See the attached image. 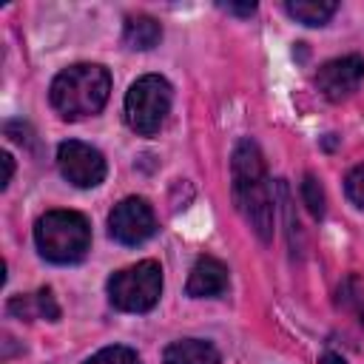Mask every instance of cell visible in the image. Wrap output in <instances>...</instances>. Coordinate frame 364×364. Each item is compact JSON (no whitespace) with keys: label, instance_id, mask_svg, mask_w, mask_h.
Masks as SVG:
<instances>
[{"label":"cell","instance_id":"cell-8","mask_svg":"<svg viewBox=\"0 0 364 364\" xmlns=\"http://www.w3.org/2000/svg\"><path fill=\"white\" fill-rule=\"evenodd\" d=\"M361 80H364V57H358V54L336 57V60L324 63V65L316 71V88H318L321 97H327L330 102L347 100L353 91H358Z\"/></svg>","mask_w":364,"mask_h":364},{"label":"cell","instance_id":"cell-3","mask_svg":"<svg viewBox=\"0 0 364 364\" xmlns=\"http://www.w3.org/2000/svg\"><path fill=\"white\" fill-rule=\"evenodd\" d=\"M34 242L43 259L54 264H74L91 247V228L77 210H48L34 225Z\"/></svg>","mask_w":364,"mask_h":364},{"label":"cell","instance_id":"cell-10","mask_svg":"<svg viewBox=\"0 0 364 364\" xmlns=\"http://www.w3.org/2000/svg\"><path fill=\"white\" fill-rule=\"evenodd\" d=\"M165 364H219V350L205 338H179L165 347Z\"/></svg>","mask_w":364,"mask_h":364},{"label":"cell","instance_id":"cell-9","mask_svg":"<svg viewBox=\"0 0 364 364\" xmlns=\"http://www.w3.org/2000/svg\"><path fill=\"white\" fill-rule=\"evenodd\" d=\"M188 296L191 299H213L228 290V267L213 256H199L188 276Z\"/></svg>","mask_w":364,"mask_h":364},{"label":"cell","instance_id":"cell-11","mask_svg":"<svg viewBox=\"0 0 364 364\" xmlns=\"http://www.w3.org/2000/svg\"><path fill=\"white\" fill-rule=\"evenodd\" d=\"M9 313L17 316V318H57L60 316V307L51 296V290H37L31 296H14L9 301Z\"/></svg>","mask_w":364,"mask_h":364},{"label":"cell","instance_id":"cell-12","mask_svg":"<svg viewBox=\"0 0 364 364\" xmlns=\"http://www.w3.org/2000/svg\"><path fill=\"white\" fill-rule=\"evenodd\" d=\"M159 37H162V28H159V23H156L154 17L136 14V17H128V20H125L122 40H125L128 48H134V51H148V48H154V46L159 43Z\"/></svg>","mask_w":364,"mask_h":364},{"label":"cell","instance_id":"cell-6","mask_svg":"<svg viewBox=\"0 0 364 364\" xmlns=\"http://www.w3.org/2000/svg\"><path fill=\"white\" fill-rule=\"evenodd\" d=\"M156 230L154 208L142 196H128L119 205H114L108 216V233L119 245H142Z\"/></svg>","mask_w":364,"mask_h":364},{"label":"cell","instance_id":"cell-18","mask_svg":"<svg viewBox=\"0 0 364 364\" xmlns=\"http://www.w3.org/2000/svg\"><path fill=\"white\" fill-rule=\"evenodd\" d=\"M0 159H3V179H0V188H6V185L11 182V173H14V159H11V154H3Z\"/></svg>","mask_w":364,"mask_h":364},{"label":"cell","instance_id":"cell-13","mask_svg":"<svg viewBox=\"0 0 364 364\" xmlns=\"http://www.w3.org/2000/svg\"><path fill=\"white\" fill-rule=\"evenodd\" d=\"M284 9L290 17H296L304 26H324L336 14L338 6L333 0H290Z\"/></svg>","mask_w":364,"mask_h":364},{"label":"cell","instance_id":"cell-19","mask_svg":"<svg viewBox=\"0 0 364 364\" xmlns=\"http://www.w3.org/2000/svg\"><path fill=\"white\" fill-rule=\"evenodd\" d=\"M321 364H347L341 355H336V353H324L321 355Z\"/></svg>","mask_w":364,"mask_h":364},{"label":"cell","instance_id":"cell-7","mask_svg":"<svg viewBox=\"0 0 364 364\" xmlns=\"http://www.w3.org/2000/svg\"><path fill=\"white\" fill-rule=\"evenodd\" d=\"M57 168L77 188H94L105 179L102 154L94 145L80 142V139H68L57 148Z\"/></svg>","mask_w":364,"mask_h":364},{"label":"cell","instance_id":"cell-15","mask_svg":"<svg viewBox=\"0 0 364 364\" xmlns=\"http://www.w3.org/2000/svg\"><path fill=\"white\" fill-rule=\"evenodd\" d=\"M301 196H304V205H307V210L318 219V216H324V191H321V185H318V179L316 176H304V182H301Z\"/></svg>","mask_w":364,"mask_h":364},{"label":"cell","instance_id":"cell-2","mask_svg":"<svg viewBox=\"0 0 364 364\" xmlns=\"http://www.w3.org/2000/svg\"><path fill=\"white\" fill-rule=\"evenodd\" d=\"M111 94V74L100 63H77L63 68L51 82V105L65 119H82L102 111Z\"/></svg>","mask_w":364,"mask_h":364},{"label":"cell","instance_id":"cell-17","mask_svg":"<svg viewBox=\"0 0 364 364\" xmlns=\"http://www.w3.org/2000/svg\"><path fill=\"white\" fill-rule=\"evenodd\" d=\"M222 9H225V11H230V14H242V17H250V14L256 11V6H253V3H245V6H236V3H222Z\"/></svg>","mask_w":364,"mask_h":364},{"label":"cell","instance_id":"cell-5","mask_svg":"<svg viewBox=\"0 0 364 364\" xmlns=\"http://www.w3.org/2000/svg\"><path fill=\"white\" fill-rule=\"evenodd\" d=\"M168 111H171V85L159 74L139 77L125 94V119L142 136L156 134L165 125Z\"/></svg>","mask_w":364,"mask_h":364},{"label":"cell","instance_id":"cell-4","mask_svg":"<svg viewBox=\"0 0 364 364\" xmlns=\"http://www.w3.org/2000/svg\"><path fill=\"white\" fill-rule=\"evenodd\" d=\"M159 293H162V267L154 259L122 267L108 279V299L117 310L125 313H148L159 301Z\"/></svg>","mask_w":364,"mask_h":364},{"label":"cell","instance_id":"cell-16","mask_svg":"<svg viewBox=\"0 0 364 364\" xmlns=\"http://www.w3.org/2000/svg\"><path fill=\"white\" fill-rule=\"evenodd\" d=\"M344 191H347V196H350L353 205L364 208V162L355 165V168L347 173V179H344Z\"/></svg>","mask_w":364,"mask_h":364},{"label":"cell","instance_id":"cell-1","mask_svg":"<svg viewBox=\"0 0 364 364\" xmlns=\"http://www.w3.org/2000/svg\"><path fill=\"white\" fill-rule=\"evenodd\" d=\"M230 191L236 210L245 216V222L253 228V233L262 242L273 239V222H276V208H273V191L264 168V156L253 139H242L233 148L230 156Z\"/></svg>","mask_w":364,"mask_h":364},{"label":"cell","instance_id":"cell-14","mask_svg":"<svg viewBox=\"0 0 364 364\" xmlns=\"http://www.w3.org/2000/svg\"><path fill=\"white\" fill-rule=\"evenodd\" d=\"M85 364H142V361L131 347L114 344V347H102L100 353H94Z\"/></svg>","mask_w":364,"mask_h":364}]
</instances>
